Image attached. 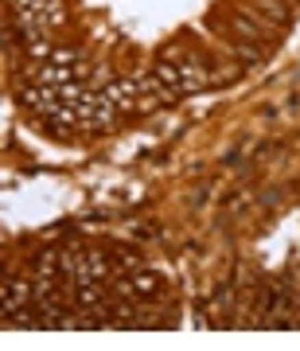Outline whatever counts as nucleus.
I'll return each mask as SVG.
<instances>
[{
  "label": "nucleus",
  "instance_id": "obj_1",
  "mask_svg": "<svg viewBox=\"0 0 300 351\" xmlns=\"http://www.w3.org/2000/svg\"><path fill=\"white\" fill-rule=\"evenodd\" d=\"M36 297V281H20V277H4V289H0V301H4V313L12 316L20 308H27V301Z\"/></svg>",
  "mask_w": 300,
  "mask_h": 351
},
{
  "label": "nucleus",
  "instance_id": "obj_2",
  "mask_svg": "<svg viewBox=\"0 0 300 351\" xmlns=\"http://www.w3.org/2000/svg\"><path fill=\"white\" fill-rule=\"evenodd\" d=\"M253 4V12H262L269 24H277V27H285L288 20H292V4L288 0H250Z\"/></svg>",
  "mask_w": 300,
  "mask_h": 351
},
{
  "label": "nucleus",
  "instance_id": "obj_3",
  "mask_svg": "<svg viewBox=\"0 0 300 351\" xmlns=\"http://www.w3.org/2000/svg\"><path fill=\"white\" fill-rule=\"evenodd\" d=\"M226 47H230V55L246 59V63H262V59H265V51L258 47V43H242V39H230V36H226Z\"/></svg>",
  "mask_w": 300,
  "mask_h": 351
},
{
  "label": "nucleus",
  "instance_id": "obj_4",
  "mask_svg": "<svg viewBox=\"0 0 300 351\" xmlns=\"http://www.w3.org/2000/svg\"><path fill=\"white\" fill-rule=\"evenodd\" d=\"M110 258H113V265H121V269H140V265H145V258H140L137 250H129V246H117Z\"/></svg>",
  "mask_w": 300,
  "mask_h": 351
}]
</instances>
